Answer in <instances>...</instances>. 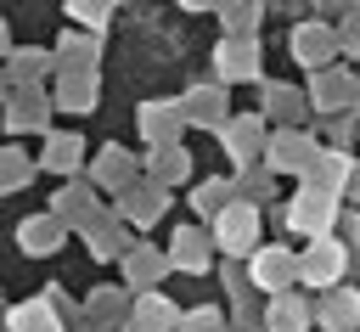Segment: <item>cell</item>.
<instances>
[]
</instances>
